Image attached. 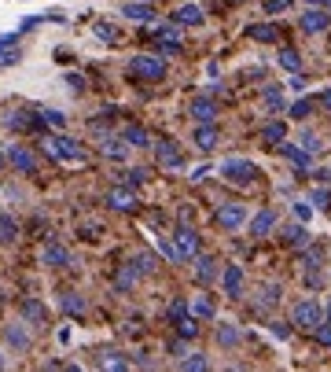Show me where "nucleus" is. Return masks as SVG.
I'll use <instances>...</instances> for the list:
<instances>
[{"mask_svg":"<svg viewBox=\"0 0 331 372\" xmlns=\"http://www.w3.org/2000/svg\"><path fill=\"white\" fill-rule=\"evenodd\" d=\"M166 317H170V325H177V321L188 317V299H173L170 310H166Z\"/></svg>","mask_w":331,"mask_h":372,"instance_id":"nucleus-38","label":"nucleus"},{"mask_svg":"<svg viewBox=\"0 0 331 372\" xmlns=\"http://www.w3.org/2000/svg\"><path fill=\"white\" fill-rule=\"evenodd\" d=\"M218 343L221 347H236L239 343V328L236 325H218Z\"/></svg>","mask_w":331,"mask_h":372,"instance_id":"nucleus-36","label":"nucleus"},{"mask_svg":"<svg viewBox=\"0 0 331 372\" xmlns=\"http://www.w3.org/2000/svg\"><path fill=\"white\" fill-rule=\"evenodd\" d=\"M59 306H63V314H70V317H81V314L89 310L85 295H77V291H66V295L59 299Z\"/></svg>","mask_w":331,"mask_h":372,"instance_id":"nucleus-26","label":"nucleus"},{"mask_svg":"<svg viewBox=\"0 0 331 372\" xmlns=\"http://www.w3.org/2000/svg\"><path fill=\"white\" fill-rule=\"evenodd\" d=\"M324 8H327V11H331V0H327V4H324Z\"/></svg>","mask_w":331,"mask_h":372,"instance_id":"nucleus-63","label":"nucleus"},{"mask_svg":"<svg viewBox=\"0 0 331 372\" xmlns=\"http://www.w3.org/2000/svg\"><path fill=\"white\" fill-rule=\"evenodd\" d=\"M19 321H23L26 328L48 325V306H44L41 299H23V302H19Z\"/></svg>","mask_w":331,"mask_h":372,"instance_id":"nucleus-8","label":"nucleus"},{"mask_svg":"<svg viewBox=\"0 0 331 372\" xmlns=\"http://www.w3.org/2000/svg\"><path fill=\"white\" fill-rule=\"evenodd\" d=\"M284 244H291V247H306V244H309V232L302 229V225H287V229H284Z\"/></svg>","mask_w":331,"mask_h":372,"instance_id":"nucleus-34","label":"nucleus"},{"mask_svg":"<svg viewBox=\"0 0 331 372\" xmlns=\"http://www.w3.org/2000/svg\"><path fill=\"white\" fill-rule=\"evenodd\" d=\"M4 166H8V155H4V151H0V170H4Z\"/></svg>","mask_w":331,"mask_h":372,"instance_id":"nucleus-60","label":"nucleus"},{"mask_svg":"<svg viewBox=\"0 0 331 372\" xmlns=\"http://www.w3.org/2000/svg\"><path fill=\"white\" fill-rule=\"evenodd\" d=\"M320 104H324V107H327V111H331V89H327V92H324V96H320Z\"/></svg>","mask_w":331,"mask_h":372,"instance_id":"nucleus-56","label":"nucleus"},{"mask_svg":"<svg viewBox=\"0 0 331 372\" xmlns=\"http://www.w3.org/2000/svg\"><path fill=\"white\" fill-rule=\"evenodd\" d=\"M306 4H309V8H324V4H327V0H306Z\"/></svg>","mask_w":331,"mask_h":372,"instance_id":"nucleus-57","label":"nucleus"},{"mask_svg":"<svg viewBox=\"0 0 331 372\" xmlns=\"http://www.w3.org/2000/svg\"><path fill=\"white\" fill-rule=\"evenodd\" d=\"M195 280L199 284H213V280H218V258H213V254H199L195 258Z\"/></svg>","mask_w":331,"mask_h":372,"instance_id":"nucleus-18","label":"nucleus"},{"mask_svg":"<svg viewBox=\"0 0 331 372\" xmlns=\"http://www.w3.org/2000/svg\"><path fill=\"white\" fill-rule=\"evenodd\" d=\"M15 240H19V221L8 210H0V244H15Z\"/></svg>","mask_w":331,"mask_h":372,"instance_id":"nucleus-27","label":"nucleus"},{"mask_svg":"<svg viewBox=\"0 0 331 372\" xmlns=\"http://www.w3.org/2000/svg\"><path fill=\"white\" fill-rule=\"evenodd\" d=\"M104 203H107L111 210H118V214H129V210H137V206H140L137 192H132V188H125V185H114V188H107Z\"/></svg>","mask_w":331,"mask_h":372,"instance_id":"nucleus-6","label":"nucleus"},{"mask_svg":"<svg viewBox=\"0 0 331 372\" xmlns=\"http://www.w3.org/2000/svg\"><path fill=\"white\" fill-rule=\"evenodd\" d=\"M37 118H41V125H56V129L66 125V115H63V111H56V107H44Z\"/></svg>","mask_w":331,"mask_h":372,"instance_id":"nucleus-37","label":"nucleus"},{"mask_svg":"<svg viewBox=\"0 0 331 372\" xmlns=\"http://www.w3.org/2000/svg\"><path fill=\"white\" fill-rule=\"evenodd\" d=\"M4 155H8V166H15L23 177H33V173H37V155H33L30 148H23V144H11Z\"/></svg>","mask_w":331,"mask_h":372,"instance_id":"nucleus-7","label":"nucleus"},{"mask_svg":"<svg viewBox=\"0 0 331 372\" xmlns=\"http://www.w3.org/2000/svg\"><path fill=\"white\" fill-rule=\"evenodd\" d=\"M261 8H265V15H284L291 8V0H265Z\"/></svg>","mask_w":331,"mask_h":372,"instance_id":"nucleus-44","label":"nucleus"},{"mask_svg":"<svg viewBox=\"0 0 331 372\" xmlns=\"http://www.w3.org/2000/svg\"><path fill=\"white\" fill-rule=\"evenodd\" d=\"M99 151H104L107 159H114V163H125V159H129V148L122 144V137H104V144H99Z\"/></svg>","mask_w":331,"mask_h":372,"instance_id":"nucleus-23","label":"nucleus"},{"mask_svg":"<svg viewBox=\"0 0 331 372\" xmlns=\"http://www.w3.org/2000/svg\"><path fill=\"white\" fill-rule=\"evenodd\" d=\"M4 339H8L11 350H30V347H33V335H30V328L23 325V321L8 325V328H4Z\"/></svg>","mask_w":331,"mask_h":372,"instance_id":"nucleus-15","label":"nucleus"},{"mask_svg":"<svg viewBox=\"0 0 331 372\" xmlns=\"http://www.w3.org/2000/svg\"><path fill=\"white\" fill-rule=\"evenodd\" d=\"M162 56H180V41H158V59Z\"/></svg>","mask_w":331,"mask_h":372,"instance_id":"nucleus-49","label":"nucleus"},{"mask_svg":"<svg viewBox=\"0 0 331 372\" xmlns=\"http://www.w3.org/2000/svg\"><path fill=\"white\" fill-rule=\"evenodd\" d=\"M63 372H85V368H81V365H66Z\"/></svg>","mask_w":331,"mask_h":372,"instance_id":"nucleus-59","label":"nucleus"},{"mask_svg":"<svg viewBox=\"0 0 331 372\" xmlns=\"http://www.w3.org/2000/svg\"><path fill=\"white\" fill-rule=\"evenodd\" d=\"M177 335H180V339H195V335H199V321H195L192 314H188L185 321H177Z\"/></svg>","mask_w":331,"mask_h":372,"instance_id":"nucleus-41","label":"nucleus"},{"mask_svg":"<svg viewBox=\"0 0 331 372\" xmlns=\"http://www.w3.org/2000/svg\"><path fill=\"white\" fill-rule=\"evenodd\" d=\"M294 218H298V225H306V221L313 218V206H309L306 199H298V203H294Z\"/></svg>","mask_w":331,"mask_h":372,"instance_id":"nucleus-46","label":"nucleus"},{"mask_svg":"<svg viewBox=\"0 0 331 372\" xmlns=\"http://www.w3.org/2000/svg\"><path fill=\"white\" fill-rule=\"evenodd\" d=\"M137 280H140V273H137V266H122L118 269V277H114V287H118V291H132V287H137Z\"/></svg>","mask_w":331,"mask_h":372,"instance_id":"nucleus-29","label":"nucleus"},{"mask_svg":"<svg viewBox=\"0 0 331 372\" xmlns=\"http://www.w3.org/2000/svg\"><path fill=\"white\" fill-rule=\"evenodd\" d=\"M313 335H317V343H320V347H331V325H327V321H324V325L313 332Z\"/></svg>","mask_w":331,"mask_h":372,"instance_id":"nucleus-51","label":"nucleus"},{"mask_svg":"<svg viewBox=\"0 0 331 372\" xmlns=\"http://www.w3.org/2000/svg\"><path fill=\"white\" fill-rule=\"evenodd\" d=\"M280 67H284V70H291V74H298V70H302V56H298L294 52V48H280Z\"/></svg>","mask_w":331,"mask_h":372,"instance_id":"nucleus-32","label":"nucleus"},{"mask_svg":"<svg viewBox=\"0 0 331 372\" xmlns=\"http://www.w3.org/2000/svg\"><path fill=\"white\" fill-rule=\"evenodd\" d=\"M309 206H331V192L327 188H317V192H313V199H309Z\"/></svg>","mask_w":331,"mask_h":372,"instance_id":"nucleus-47","label":"nucleus"},{"mask_svg":"<svg viewBox=\"0 0 331 372\" xmlns=\"http://www.w3.org/2000/svg\"><path fill=\"white\" fill-rule=\"evenodd\" d=\"M122 144L125 148H151V137H147L144 125H125L122 129Z\"/></svg>","mask_w":331,"mask_h":372,"instance_id":"nucleus-19","label":"nucleus"},{"mask_svg":"<svg viewBox=\"0 0 331 372\" xmlns=\"http://www.w3.org/2000/svg\"><path fill=\"white\" fill-rule=\"evenodd\" d=\"M0 372H4V354H0Z\"/></svg>","mask_w":331,"mask_h":372,"instance_id":"nucleus-61","label":"nucleus"},{"mask_svg":"<svg viewBox=\"0 0 331 372\" xmlns=\"http://www.w3.org/2000/svg\"><path fill=\"white\" fill-rule=\"evenodd\" d=\"M221 287L228 299H239L243 295V266H225L221 269Z\"/></svg>","mask_w":331,"mask_h":372,"instance_id":"nucleus-13","label":"nucleus"},{"mask_svg":"<svg viewBox=\"0 0 331 372\" xmlns=\"http://www.w3.org/2000/svg\"><path fill=\"white\" fill-rule=\"evenodd\" d=\"M158 251H162L166 258H170V262H180V258H177V247H173V240H166V236H158Z\"/></svg>","mask_w":331,"mask_h":372,"instance_id":"nucleus-48","label":"nucleus"},{"mask_svg":"<svg viewBox=\"0 0 331 372\" xmlns=\"http://www.w3.org/2000/svg\"><path fill=\"white\" fill-rule=\"evenodd\" d=\"M273 335H276V339H291V328H287V325H273Z\"/></svg>","mask_w":331,"mask_h":372,"instance_id":"nucleus-54","label":"nucleus"},{"mask_svg":"<svg viewBox=\"0 0 331 372\" xmlns=\"http://www.w3.org/2000/svg\"><path fill=\"white\" fill-rule=\"evenodd\" d=\"M221 177H225L228 185L246 188V185H254V181H258V166H254V163H246V159H228V163H221Z\"/></svg>","mask_w":331,"mask_h":372,"instance_id":"nucleus-4","label":"nucleus"},{"mask_svg":"<svg viewBox=\"0 0 331 372\" xmlns=\"http://www.w3.org/2000/svg\"><path fill=\"white\" fill-rule=\"evenodd\" d=\"M41 148L48 151V159H56V163H81V159H85V148H81L74 137H63V133H48Z\"/></svg>","mask_w":331,"mask_h":372,"instance_id":"nucleus-1","label":"nucleus"},{"mask_svg":"<svg viewBox=\"0 0 331 372\" xmlns=\"http://www.w3.org/2000/svg\"><path fill=\"white\" fill-rule=\"evenodd\" d=\"M195 148L199 151H213L218 148V125H195Z\"/></svg>","mask_w":331,"mask_h":372,"instance_id":"nucleus-20","label":"nucleus"},{"mask_svg":"<svg viewBox=\"0 0 331 372\" xmlns=\"http://www.w3.org/2000/svg\"><path fill=\"white\" fill-rule=\"evenodd\" d=\"M66 85H70L74 92H85V78H81V74H66Z\"/></svg>","mask_w":331,"mask_h":372,"instance_id":"nucleus-52","label":"nucleus"},{"mask_svg":"<svg viewBox=\"0 0 331 372\" xmlns=\"http://www.w3.org/2000/svg\"><path fill=\"white\" fill-rule=\"evenodd\" d=\"M132 266H137V273L144 277V273L155 269V258H151V254H137V258H132Z\"/></svg>","mask_w":331,"mask_h":372,"instance_id":"nucleus-45","label":"nucleus"},{"mask_svg":"<svg viewBox=\"0 0 331 372\" xmlns=\"http://www.w3.org/2000/svg\"><path fill=\"white\" fill-rule=\"evenodd\" d=\"M122 15L125 19H132V23H155V8L151 4H122Z\"/></svg>","mask_w":331,"mask_h":372,"instance_id":"nucleus-24","label":"nucleus"},{"mask_svg":"<svg viewBox=\"0 0 331 372\" xmlns=\"http://www.w3.org/2000/svg\"><path fill=\"white\" fill-rule=\"evenodd\" d=\"M313 177H317V181H320V185H331V170H317V173H313Z\"/></svg>","mask_w":331,"mask_h":372,"instance_id":"nucleus-55","label":"nucleus"},{"mask_svg":"<svg viewBox=\"0 0 331 372\" xmlns=\"http://www.w3.org/2000/svg\"><path fill=\"white\" fill-rule=\"evenodd\" d=\"M180 372H206V354H185L180 358Z\"/></svg>","mask_w":331,"mask_h":372,"instance_id":"nucleus-35","label":"nucleus"},{"mask_svg":"<svg viewBox=\"0 0 331 372\" xmlns=\"http://www.w3.org/2000/svg\"><path fill=\"white\" fill-rule=\"evenodd\" d=\"M41 118H33L30 111H11L8 115V129H15V133H26V129H37Z\"/></svg>","mask_w":331,"mask_h":372,"instance_id":"nucleus-25","label":"nucleus"},{"mask_svg":"<svg viewBox=\"0 0 331 372\" xmlns=\"http://www.w3.org/2000/svg\"><path fill=\"white\" fill-rule=\"evenodd\" d=\"M41 266H48V269H66V266H74V258H70V251H66L63 244L48 240V244L41 247Z\"/></svg>","mask_w":331,"mask_h":372,"instance_id":"nucleus-10","label":"nucleus"},{"mask_svg":"<svg viewBox=\"0 0 331 372\" xmlns=\"http://www.w3.org/2000/svg\"><path fill=\"white\" fill-rule=\"evenodd\" d=\"M218 225H221L225 232L243 229V225H246V206H243V203H225V206H218Z\"/></svg>","mask_w":331,"mask_h":372,"instance_id":"nucleus-9","label":"nucleus"},{"mask_svg":"<svg viewBox=\"0 0 331 372\" xmlns=\"http://www.w3.org/2000/svg\"><path fill=\"white\" fill-rule=\"evenodd\" d=\"M144 181H147V170H140V166H137V170H125V173H122V185H125V188H132V192H137Z\"/></svg>","mask_w":331,"mask_h":372,"instance_id":"nucleus-40","label":"nucleus"},{"mask_svg":"<svg viewBox=\"0 0 331 372\" xmlns=\"http://www.w3.org/2000/svg\"><path fill=\"white\" fill-rule=\"evenodd\" d=\"M280 151H284L298 170H309V166H313V155H306L302 148H298V144H287V140H284V144H280Z\"/></svg>","mask_w":331,"mask_h":372,"instance_id":"nucleus-28","label":"nucleus"},{"mask_svg":"<svg viewBox=\"0 0 331 372\" xmlns=\"http://www.w3.org/2000/svg\"><path fill=\"white\" fill-rule=\"evenodd\" d=\"M276 229V210L273 206H265V210H258V214L251 218V236L254 240H261V236H269Z\"/></svg>","mask_w":331,"mask_h":372,"instance_id":"nucleus-16","label":"nucleus"},{"mask_svg":"<svg viewBox=\"0 0 331 372\" xmlns=\"http://www.w3.org/2000/svg\"><path fill=\"white\" fill-rule=\"evenodd\" d=\"M173 247H177L180 262H192V258H199V232L192 229V225H177L173 229Z\"/></svg>","mask_w":331,"mask_h":372,"instance_id":"nucleus-5","label":"nucleus"},{"mask_svg":"<svg viewBox=\"0 0 331 372\" xmlns=\"http://www.w3.org/2000/svg\"><path fill=\"white\" fill-rule=\"evenodd\" d=\"M246 34H251L254 41H261V44H273V41L280 37V26H269V23H258V26H246Z\"/></svg>","mask_w":331,"mask_h":372,"instance_id":"nucleus-31","label":"nucleus"},{"mask_svg":"<svg viewBox=\"0 0 331 372\" xmlns=\"http://www.w3.org/2000/svg\"><path fill=\"white\" fill-rule=\"evenodd\" d=\"M137 4H155V0H137Z\"/></svg>","mask_w":331,"mask_h":372,"instance_id":"nucleus-62","label":"nucleus"},{"mask_svg":"<svg viewBox=\"0 0 331 372\" xmlns=\"http://www.w3.org/2000/svg\"><path fill=\"white\" fill-rule=\"evenodd\" d=\"M188 314L195 317V321H213V302H210V295H195L192 302H188Z\"/></svg>","mask_w":331,"mask_h":372,"instance_id":"nucleus-22","label":"nucleus"},{"mask_svg":"<svg viewBox=\"0 0 331 372\" xmlns=\"http://www.w3.org/2000/svg\"><path fill=\"white\" fill-rule=\"evenodd\" d=\"M291 325L302 328V332H317L324 325V306L317 299H302L294 306V314H291Z\"/></svg>","mask_w":331,"mask_h":372,"instance_id":"nucleus-2","label":"nucleus"},{"mask_svg":"<svg viewBox=\"0 0 331 372\" xmlns=\"http://www.w3.org/2000/svg\"><path fill=\"white\" fill-rule=\"evenodd\" d=\"M155 151H158V166L162 170H180V166H185V155H180V148L173 140H162Z\"/></svg>","mask_w":331,"mask_h":372,"instance_id":"nucleus-14","label":"nucleus"},{"mask_svg":"<svg viewBox=\"0 0 331 372\" xmlns=\"http://www.w3.org/2000/svg\"><path fill=\"white\" fill-rule=\"evenodd\" d=\"M327 26H331V15L320 11V8H309V11H302V19H298V30H302V34H324Z\"/></svg>","mask_w":331,"mask_h":372,"instance_id":"nucleus-12","label":"nucleus"},{"mask_svg":"<svg viewBox=\"0 0 331 372\" xmlns=\"http://www.w3.org/2000/svg\"><path fill=\"white\" fill-rule=\"evenodd\" d=\"M276 302H280V284H265L258 306H261V310H269V306H276Z\"/></svg>","mask_w":331,"mask_h":372,"instance_id":"nucleus-39","label":"nucleus"},{"mask_svg":"<svg viewBox=\"0 0 331 372\" xmlns=\"http://www.w3.org/2000/svg\"><path fill=\"white\" fill-rule=\"evenodd\" d=\"M96 368H99V372H129V361H125L122 350H104V354L96 358Z\"/></svg>","mask_w":331,"mask_h":372,"instance_id":"nucleus-17","label":"nucleus"},{"mask_svg":"<svg viewBox=\"0 0 331 372\" xmlns=\"http://www.w3.org/2000/svg\"><path fill=\"white\" fill-rule=\"evenodd\" d=\"M324 321H327V325H331V302L324 306Z\"/></svg>","mask_w":331,"mask_h":372,"instance_id":"nucleus-58","label":"nucleus"},{"mask_svg":"<svg viewBox=\"0 0 331 372\" xmlns=\"http://www.w3.org/2000/svg\"><path fill=\"white\" fill-rule=\"evenodd\" d=\"M19 59H23L19 48H0V67H15Z\"/></svg>","mask_w":331,"mask_h":372,"instance_id":"nucleus-42","label":"nucleus"},{"mask_svg":"<svg viewBox=\"0 0 331 372\" xmlns=\"http://www.w3.org/2000/svg\"><path fill=\"white\" fill-rule=\"evenodd\" d=\"M173 23H180V26H203L206 15H203V8H199V4H185V8H177Z\"/></svg>","mask_w":331,"mask_h":372,"instance_id":"nucleus-21","label":"nucleus"},{"mask_svg":"<svg viewBox=\"0 0 331 372\" xmlns=\"http://www.w3.org/2000/svg\"><path fill=\"white\" fill-rule=\"evenodd\" d=\"M309 111H313L309 100H298V104H291V118H309Z\"/></svg>","mask_w":331,"mask_h":372,"instance_id":"nucleus-50","label":"nucleus"},{"mask_svg":"<svg viewBox=\"0 0 331 372\" xmlns=\"http://www.w3.org/2000/svg\"><path fill=\"white\" fill-rule=\"evenodd\" d=\"M129 74L140 78V82H162L166 78V59H158V56H132L129 59Z\"/></svg>","mask_w":331,"mask_h":372,"instance_id":"nucleus-3","label":"nucleus"},{"mask_svg":"<svg viewBox=\"0 0 331 372\" xmlns=\"http://www.w3.org/2000/svg\"><path fill=\"white\" fill-rule=\"evenodd\" d=\"M261 140H265V144H276V148H280V144L287 140V122H269V125L261 129Z\"/></svg>","mask_w":331,"mask_h":372,"instance_id":"nucleus-30","label":"nucleus"},{"mask_svg":"<svg viewBox=\"0 0 331 372\" xmlns=\"http://www.w3.org/2000/svg\"><path fill=\"white\" fill-rule=\"evenodd\" d=\"M261 96H265V107H269V111H284V104H287V100H284V89H280V85H265Z\"/></svg>","mask_w":331,"mask_h":372,"instance_id":"nucleus-33","label":"nucleus"},{"mask_svg":"<svg viewBox=\"0 0 331 372\" xmlns=\"http://www.w3.org/2000/svg\"><path fill=\"white\" fill-rule=\"evenodd\" d=\"M302 151L306 155H317L320 151V137L317 133H302Z\"/></svg>","mask_w":331,"mask_h":372,"instance_id":"nucleus-43","label":"nucleus"},{"mask_svg":"<svg viewBox=\"0 0 331 372\" xmlns=\"http://www.w3.org/2000/svg\"><path fill=\"white\" fill-rule=\"evenodd\" d=\"M188 115L195 118V125H213V118H218V104H213L210 96H195Z\"/></svg>","mask_w":331,"mask_h":372,"instance_id":"nucleus-11","label":"nucleus"},{"mask_svg":"<svg viewBox=\"0 0 331 372\" xmlns=\"http://www.w3.org/2000/svg\"><path fill=\"white\" fill-rule=\"evenodd\" d=\"M96 37H99V41H114V26L99 23V26H96Z\"/></svg>","mask_w":331,"mask_h":372,"instance_id":"nucleus-53","label":"nucleus"}]
</instances>
